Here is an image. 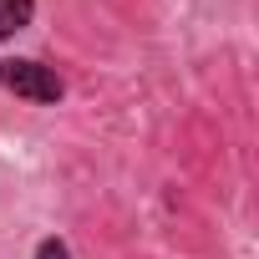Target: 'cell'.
I'll return each mask as SVG.
<instances>
[{
    "label": "cell",
    "instance_id": "7a4b0ae2",
    "mask_svg": "<svg viewBox=\"0 0 259 259\" xmlns=\"http://www.w3.org/2000/svg\"><path fill=\"white\" fill-rule=\"evenodd\" d=\"M36 16V0H0V41H11L16 31H26Z\"/></svg>",
    "mask_w": 259,
    "mask_h": 259
},
{
    "label": "cell",
    "instance_id": "3957f363",
    "mask_svg": "<svg viewBox=\"0 0 259 259\" xmlns=\"http://www.w3.org/2000/svg\"><path fill=\"white\" fill-rule=\"evenodd\" d=\"M36 259H71V249H66V239H56V234H51V239H41V244H36Z\"/></svg>",
    "mask_w": 259,
    "mask_h": 259
},
{
    "label": "cell",
    "instance_id": "6da1fadb",
    "mask_svg": "<svg viewBox=\"0 0 259 259\" xmlns=\"http://www.w3.org/2000/svg\"><path fill=\"white\" fill-rule=\"evenodd\" d=\"M0 87L36 102V107H56L66 97V81L46 66V61H31V56H6L0 61Z\"/></svg>",
    "mask_w": 259,
    "mask_h": 259
}]
</instances>
